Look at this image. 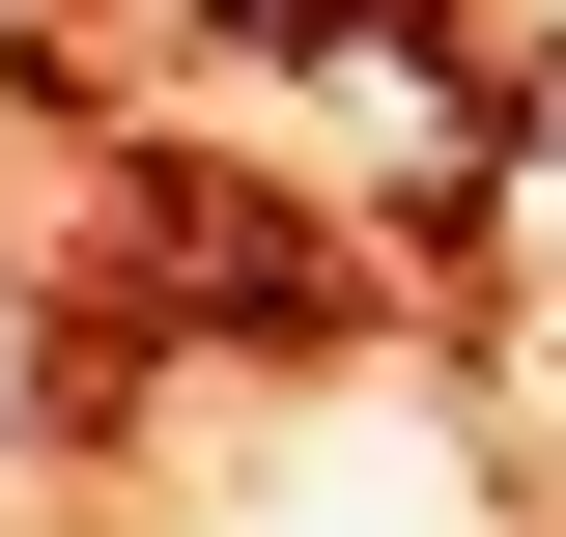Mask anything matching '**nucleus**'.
Returning a JSON list of instances; mask_svg holds the SVG:
<instances>
[{"mask_svg":"<svg viewBox=\"0 0 566 537\" xmlns=\"http://www.w3.org/2000/svg\"><path fill=\"white\" fill-rule=\"evenodd\" d=\"M255 29H340V0H255Z\"/></svg>","mask_w":566,"mask_h":537,"instance_id":"1","label":"nucleus"}]
</instances>
